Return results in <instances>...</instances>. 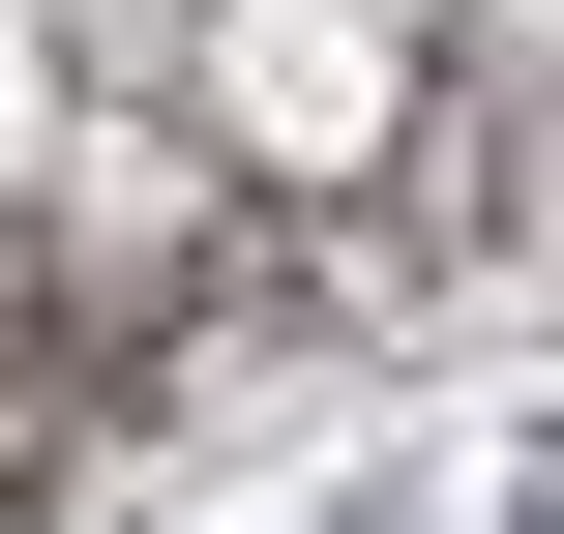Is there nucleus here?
I'll use <instances>...</instances> for the list:
<instances>
[{
    "label": "nucleus",
    "instance_id": "nucleus-1",
    "mask_svg": "<svg viewBox=\"0 0 564 534\" xmlns=\"http://www.w3.org/2000/svg\"><path fill=\"white\" fill-rule=\"evenodd\" d=\"M387 119H416V30L387 0H208V149L238 178H357Z\"/></svg>",
    "mask_w": 564,
    "mask_h": 534
},
{
    "label": "nucleus",
    "instance_id": "nucleus-2",
    "mask_svg": "<svg viewBox=\"0 0 564 534\" xmlns=\"http://www.w3.org/2000/svg\"><path fill=\"white\" fill-rule=\"evenodd\" d=\"M59 178V0H0V208Z\"/></svg>",
    "mask_w": 564,
    "mask_h": 534
},
{
    "label": "nucleus",
    "instance_id": "nucleus-3",
    "mask_svg": "<svg viewBox=\"0 0 564 534\" xmlns=\"http://www.w3.org/2000/svg\"><path fill=\"white\" fill-rule=\"evenodd\" d=\"M387 30H416V0H387Z\"/></svg>",
    "mask_w": 564,
    "mask_h": 534
}]
</instances>
